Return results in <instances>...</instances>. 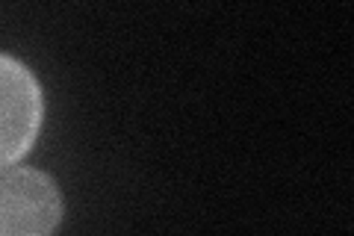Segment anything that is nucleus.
Returning a JSON list of instances; mask_svg holds the SVG:
<instances>
[{
  "instance_id": "1",
  "label": "nucleus",
  "mask_w": 354,
  "mask_h": 236,
  "mask_svg": "<svg viewBox=\"0 0 354 236\" xmlns=\"http://www.w3.org/2000/svg\"><path fill=\"white\" fill-rule=\"evenodd\" d=\"M62 212V192L48 172L30 165L0 172V236H48Z\"/></svg>"
},
{
  "instance_id": "2",
  "label": "nucleus",
  "mask_w": 354,
  "mask_h": 236,
  "mask_svg": "<svg viewBox=\"0 0 354 236\" xmlns=\"http://www.w3.org/2000/svg\"><path fill=\"white\" fill-rule=\"evenodd\" d=\"M44 121V92L21 60L0 53V172L36 145Z\"/></svg>"
}]
</instances>
